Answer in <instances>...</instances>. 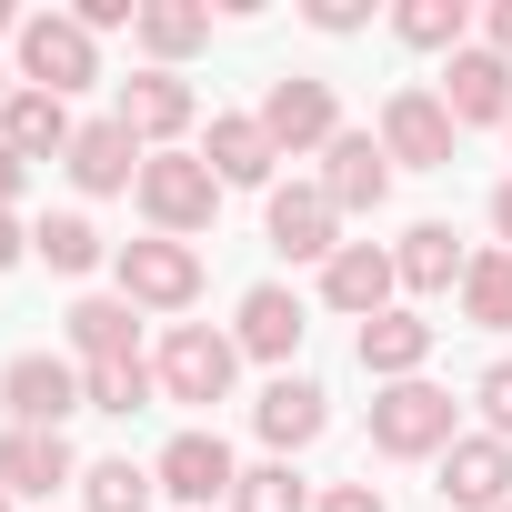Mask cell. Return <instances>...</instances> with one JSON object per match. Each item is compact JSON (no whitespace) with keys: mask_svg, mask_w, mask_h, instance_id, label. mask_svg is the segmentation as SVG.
<instances>
[{"mask_svg":"<svg viewBox=\"0 0 512 512\" xmlns=\"http://www.w3.org/2000/svg\"><path fill=\"white\" fill-rule=\"evenodd\" d=\"M492 251H512V181L492 191Z\"/></svg>","mask_w":512,"mask_h":512,"instance_id":"38","label":"cell"},{"mask_svg":"<svg viewBox=\"0 0 512 512\" xmlns=\"http://www.w3.org/2000/svg\"><path fill=\"white\" fill-rule=\"evenodd\" d=\"M111 121H121L141 151H181V141H191V121H201V101H191V81H181V71H131V81L111 91Z\"/></svg>","mask_w":512,"mask_h":512,"instance_id":"11","label":"cell"},{"mask_svg":"<svg viewBox=\"0 0 512 512\" xmlns=\"http://www.w3.org/2000/svg\"><path fill=\"white\" fill-rule=\"evenodd\" d=\"M302 21H312L322 41H352V31H372V11H362V0H302Z\"/></svg>","mask_w":512,"mask_h":512,"instance_id":"33","label":"cell"},{"mask_svg":"<svg viewBox=\"0 0 512 512\" xmlns=\"http://www.w3.org/2000/svg\"><path fill=\"white\" fill-rule=\"evenodd\" d=\"M442 111L462 121V131H512V61L502 51H452L442 61Z\"/></svg>","mask_w":512,"mask_h":512,"instance_id":"15","label":"cell"},{"mask_svg":"<svg viewBox=\"0 0 512 512\" xmlns=\"http://www.w3.org/2000/svg\"><path fill=\"white\" fill-rule=\"evenodd\" d=\"M0 412L21 432H71V412H91V382L71 352H11L0 362Z\"/></svg>","mask_w":512,"mask_h":512,"instance_id":"6","label":"cell"},{"mask_svg":"<svg viewBox=\"0 0 512 512\" xmlns=\"http://www.w3.org/2000/svg\"><path fill=\"white\" fill-rule=\"evenodd\" d=\"M21 21H31V11H11V0H0V41H21Z\"/></svg>","mask_w":512,"mask_h":512,"instance_id":"39","label":"cell"},{"mask_svg":"<svg viewBox=\"0 0 512 512\" xmlns=\"http://www.w3.org/2000/svg\"><path fill=\"white\" fill-rule=\"evenodd\" d=\"M392 31L412 41V51H472V0H402V11H392Z\"/></svg>","mask_w":512,"mask_h":512,"instance_id":"29","label":"cell"},{"mask_svg":"<svg viewBox=\"0 0 512 512\" xmlns=\"http://www.w3.org/2000/svg\"><path fill=\"white\" fill-rule=\"evenodd\" d=\"M392 272H402V292H412V302H442V292H462L472 251L452 241V221H412V231L392 241Z\"/></svg>","mask_w":512,"mask_h":512,"instance_id":"23","label":"cell"},{"mask_svg":"<svg viewBox=\"0 0 512 512\" xmlns=\"http://www.w3.org/2000/svg\"><path fill=\"white\" fill-rule=\"evenodd\" d=\"M462 442V402L442 382H382L372 392V452L382 462H442Z\"/></svg>","mask_w":512,"mask_h":512,"instance_id":"1","label":"cell"},{"mask_svg":"<svg viewBox=\"0 0 512 512\" xmlns=\"http://www.w3.org/2000/svg\"><path fill=\"white\" fill-rule=\"evenodd\" d=\"M111 292L131 302V312H191L201 302V251L191 241H161V231H141V241H121L111 251Z\"/></svg>","mask_w":512,"mask_h":512,"instance_id":"5","label":"cell"},{"mask_svg":"<svg viewBox=\"0 0 512 512\" xmlns=\"http://www.w3.org/2000/svg\"><path fill=\"white\" fill-rule=\"evenodd\" d=\"M0 141H11L21 161H71L81 121H71V101H51V91H11V111H0Z\"/></svg>","mask_w":512,"mask_h":512,"instance_id":"25","label":"cell"},{"mask_svg":"<svg viewBox=\"0 0 512 512\" xmlns=\"http://www.w3.org/2000/svg\"><path fill=\"white\" fill-rule=\"evenodd\" d=\"M11 81H21V91L71 101V91H91V81H101V41H91L71 11H31V21H21V41H11Z\"/></svg>","mask_w":512,"mask_h":512,"instance_id":"2","label":"cell"},{"mask_svg":"<svg viewBox=\"0 0 512 512\" xmlns=\"http://www.w3.org/2000/svg\"><path fill=\"white\" fill-rule=\"evenodd\" d=\"M11 91H21V81H11V71H0V111H11Z\"/></svg>","mask_w":512,"mask_h":512,"instance_id":"40","label":"cell"},{"mask_svg":"<svg viewBox=\"0 0 512 512\" xmlns=\"http://www.w3.org/2000/svg\"><path fill=\"white\" fill-rule=\"evenodd\" d=\"M141 161H151V151L101 111V121H81V141H71V161H61V171H71V191H81V201H111V191H141Z\"/></svg>","mask_w":512,"mask_h":512,"instance_id":"17","label":"cell"},{"mask_svg":"<svg viewBox=\"0 0 512 512\" xmlns=\"http://www.w3.org/2000/svg\"><path fill=\"white\" fill-rule=\"evenodd\" d=\"M322 191H332L342 221H352V211H382V201H392V151H382L372 131H342V141L322 151Z\"/></svg>","mask_w":512,"mask_h":512,"instance_id":"22","label":"cell"},{"mask_svg":"<svg viewBox=\"0 0 512 512\" xmlns=\"http://www.w3.org/2000/svg\"><path fill=\"white\" fill-rule=\"evenodd\" d=\"M302 332H312V312H302V292H292V282H251V292H241V312H231L241 362H272V372H292Z\"/></svg>","mask_w":512,"mask_h":512,"instance_id":"13","label":"cell"},{"mask_svg":"<svg viewBox=\"0 0 512 512\" xmlns=\"http://www.w3.org/2000/svg\"><path fill=\"white\" fill-rule=\"evenodd\" d=\"M81 382H91V412H111V422H131V412L161 402V372H151V362H101V372H81Z\"/></svg>","mask_w":512,"mask_h":512,"instance_id":"31","label":"cell"},{"mask_svg":"<svg viewBox=\"0 0 512 512\" xmlns=\"http://www.w3.org/2000/svg\"><path fill=\"white\" fill-rule=\"evenodd\" d=\"M432 472H442L432 492H442L452 512H512V442H492V432H462V442H452Z\"/></svg>","mask_w":512,"mask_h":512,"instance_id":"16","label":"cell"},{"mask_svg":"<svg viewBox=\"0 0 512 512\" xmlns=\"http://www.w3.org/2000/svg\"><path fill=\"white\" fill-rule=\"evenodd\" d=\"M141 61L151 71H181L191 51H211V11H201V0H141Z\"/></svg>","mask_w":512,"mask_h":512,"instance_id":"26","label":"cell"},{"mask_svg":"<svg viewBox=\"0 0 512 512\" xmlns=\"http://www.w3.org/2000/svg\"><path fill=\"white\" fill-rule=\"evenodd\" d=\"M312 502H322V492H312L292 462H251V472L231 482V502H221V512H312Z\"/></svg>","mask_w":512,"mask_h":512,"instance_id":"30","label":"cell"},{"mask_svg":"<svg viewBox=\"0 0 512 512\" xmlns=\"http://www.w3.org/2000/svg\"><path fill=\"white\" fill-rule=\"evenodd\" d=\"M372 141L392 151V171H452V141H462V121L442 111V91H432V81H402V91L382 101Z\"/></svg>","mask_w":512,"mask_h":512,"instance_id":"7","label":"cell"},{"mask_svg":"<svg viewBox=\"0 0 512 512\" xmlns=\"http://www.w3.org/2000/svg\"><path fill=\"white\" fill-rule=\"evenodd\" d=\"M472 402H482V432H492V442H512V362H482Z\"/></svg>","mask_w":512,"mask_h":512,"instance_id":"32","label":"cell"},{"mask_svg":"<svg viewBox=\"0 0 512 512\" xmlns=\"http://www.w3.org/2000/svg\"><path fill=\"white\" fill-rule=\"evenodd\" d=\"M61 482H81V452H71V432H0V492L11 502H51Z\"/></svg>","mask_w":512,"mask_h":512,"instance_id":"19","label":"cell"},{"mask_svg":"<svg viewBox=\"0 0 512 512\" xmlns=\"http://www.w3.org/2000/svg\"><path fill=\"white\" fill-rule=\"evenodd\" d=\"M21 191H31V161H21V151H11V141H0V211H11V201H21Z\"/></svg>","mask_w":512,"mask_h":512,"instance_id":"35","label":"cell"},{"mask_svg":"<svg viewBox=\"0 0 512 512\" xmlns=\"http://www.w3.org/2000/svg\"><path fill=\"white\" fill-rule=\"evenodd\" d=\"M21 262H31V231H21L11 211H0V272H21Z\"/></svg>","mask_w":512,"mask_h":512,"instance_id":"37","label":"cell"},{"mask_svg":"<svg viewBox=\"0 0 512 512\" xmlns=\"http://www.w3.org/2000/svg\"><path fill=\"white\" fill-rule=\"evenodd\" d=\"M131 201H141V221H151L161 241H201V231L221 221V181H211L201 151H151Z\"/></svg>","mask_w":512,"mask_h":512,"instance_id":"3","label":"cell"},{"mask_svg":"<svg viewBox=\"0 0 512 512\" xmlns=\"http://www.w3.org/2000/svg\"><path fill=\"white\" fill-rule=\"evenodd\" d=\"M151 472H161V502H181V512H211V502H231V482H241V462H231V442H221L211 422L171 432V442L151 452Z\"/></svg>","mask_w":512,"mask_h":512,"instance_id":"9","label":"cell"},{"mask_svg":"<svg viewBox=\"0 0 512 512\" xmlns=\"http://www.w3.org/2000/svg\"><path fill=\"white\" fill-rule=\"evenodd\" d=\"M262 241L282 251V262H332L342 251V211H332V191L322 181H272V201H262Z\"/></svg>","mask_w":512,"mask_h":512,"instance_id":"10","label":"cell"},{"mask_svg":"<svg viewBox=\"0 0 512 512\" xmlns=\"http://www.w3.org/2000/svg\"><path fill=\"white\" fill-rule=\"evenodd\" d=\"M432 342H442V322H422L412 302H392L382 322H362V332H352V352H362V372H372V382H422Z\"/></svg>","mask_w":512,"mask_h":512,"instance_id":"21","label":"cell"},{"mask_svg":"<svg viewBox=\"0 0 512 512\" xmlns=\"http://www.w3.org/2000/svg\"><path fill=\"white\" fill-rule=\"evenodd\" d=\"M201 161H211V181H221V191H272V171H282L272 131L251 121V111H211V131H201Z\"/></svg>","mask_w":512,"mask_h":512,"instance_id":"18","label":"cell"},{"mask_svg":"<svg viewBox=\"0 0 512 512\" xmlns=\"http://www.w3.org/2000/svg\"><path fill=\"white\" fill-rule=\"evenodd\" d=\"M462 322L472 332H512V251H472V272H462Z\"/></svg>","mask_w":512,"mask_h":512,"instance_id":"28","label":"cell"},{"mask_svg":"<svg viewBox=\"0 0 512 512\" xmlns=\"http://www.w3.org/2000/svg\"><path fill=\"white\" fill-rule=\"evenodd\" d=\"M251 432L272 442V462H292V452H312V442L332 432V392H322L312 372H272L262 392H251Z\"/></svg>","mask_w":512,"mask_h":512,"instance_id":"12","label":"cell"},{"mask_svg":"<svg viewBox=\"0 0 512 512\" xmlns=\"http://www.w3.org/2000/svg\"><path fill=\"white\" fill-rule=\"evenodd\" d=\"M111 251H121V241H101L91 211H41V221H31V262H51L61 282H91Z\"/></svg>","mask_w":512,"mask_h":512,"instance_id":"24","label":"cell"},{"mask_svg":"<svg viewBox=\"0 0 512 512\" xmlns=\"http://www.w3.org/2000/svg\"><path fill=\"white\" fill-rule=\"evenodd\" d=\"M392 302H402V272H392L382 241H342L332 262H322V312H342V322H382Z\"/></svg>","mask_w":512,"mask_h":512,"instance_id":"14","label":"cell"},{"mask_svg":"<svg viewBox=\"0 0 512 512\" xmlns=\"http://www.w3.org/2000/svg\"><path fill=\"white\" fill-rule=\"evenodd\" d=\"M251 121L272 131L282 161H312V151L342 141V101H332V81H312V71H282V81L262 91V111H251Z\"/></svg>","mask_w":512,"mask_h":512,"instance_id":"8","label":"cell"},{"mask_svg":"<svg viewBox=\"0 0 512 512\" xmlns=\"http://www.w3.org/2000/svg\"><path fill=\"white\" fill-rule=\"evenodd\" d=\"M482 51H502V61H512V0H492V11H482Z\"/></svg>","mask_w":512,"mask_h":512,"instance_id":"36","label":"cell"},{"mask_svg":"<svg viewBox=\"0 0 512 512\" xmlns=\"http://www.w3.org/2000/svg\"><path fill=\"white\" fill-rule=\"evenodd\" d=\"M312 512H392V502H382V482H332Z\"/></svg>","mask_w":512,"mask_h":512,"instance_id":"34","label":"cell"},{"mask_svg":"<svg viewBox=\"0 0 512 512\" xmlns=\"http://www.w3.org/2000/svg\"><path fill=\"white\" fill-rule=\"evenodd\" d=\"M151 372H161V402L211 412V402H231V382H241V342L211 332V322H171L161 352H151Z\"/></svg>","mask_w":512,"mask_h":512,"instance_id":"4","label":"cell"},{"mask_svg":"<svg viewBox=\"0 0 512 512\" xmlns=\"http://www.w3.org/2000/svg\"><path fill=\"white\" fill-rule=\"evenodd\" d=\"M151 502H161V472L151 462H131V452L81 462V512H151Z\"/></svg>","mask_w":512,"mask_h":512,"instance_id":"27","label":"cell"},{"mask_svg":"<svg viewBox=\"0 0 512 512\" xmlns=\"http://www.w3.org/2000/svg\"><path fill=\"white\" fill-rule=\"evenodd\" d=\"M61 332H71V362H81V372H101V362H141V312H131L121 292H81V302L61 312Z\"/></svg>","mask_w":512,"mask_h":512,"instance_id":"20","label":"cell"},{"mask_svg":"<svg viewBox=\"0 0 512 512\" xmlns=\"http://www.w3.org/2000/svg\"><path fill=\"white\" fill-rule=\"evenodd\" d=\"M0 512H21V502H11V492H0Z\"/></svg>","mask_w":512,"mask_h":512,"instance_id":"41","label":"cell"}]
</instances>
